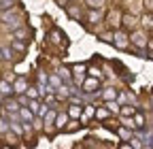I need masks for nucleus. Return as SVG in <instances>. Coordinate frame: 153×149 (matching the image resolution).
<instances>
[{
  "instance_id": "nucleus-24",
  "label": "nucleus",
  "mask_w": 153,
  "mask_h": 149,
  "mask_svg": "<svg viewBox=\"0 0 153 149\" xmlns=\"http://www.w3.org/2000/svg\"><path fill=\"white\" fill-rule=\"evenodd\" d=\"M134 113H136V109H134V107H121V115L123 117H132Z\"/></svg>"
},
{
  "instance_id": "nucleus-33",
  "label": "nucleus",
  "mask_w": 153,
  "mask_h": 149,
  "mask_svg": "<svg viewBox=\"0 0 153 149\" xmlns=\"http://www.w3.org/2000/svg\"><path fill=\"white\" fill-rule=\"evenodd\" d=\"M49 81H51V85H53V87H62V81H60V77H57V74H53Z\"/></svg>"
},
{
  "instance_id": "nucleus-19",
  "label": "nucleus",
  "mask_w": 153,
  "mask_h": 149,
  "mask_svg": "<svg viewBox=\"0 0 153 149\" xmlns=\"http://www.w3.org/2000/svg\"><path fill=\"white\" fill-rule=\"evenodd\" d=\"M108 19H111V22H108L111 26H115V28H117V26H119V19H121V15H119V11H113V13L108 15Z\"/></svg>"
},
{
  "instance_id": "nucleus-5",
  "label": "nucleus",
  "mask_w": 153,
  "mask_h": 149,
  "mask_svg": "<svg viewBox=\"0 0 153 149\" xmlns=\"http://www.w3.org/2000/svg\"><path fill=\"white\" fill-rule=\"evenodd\" d=\"M49 43H53V45H57V47H62V45H66V34H64L62 30H57V28H53V30L49 32Z\"/></svg>"
},
{
  "instance_id": "nucleus-25",
  "label": "nucleus",
  "mask_w": 153,
  "mask_h": 149,
  "mask_svg": "<svg viewBox=\"0 0 153 149\" xmlns=\"http://www.w3.org/2000/svg\"><path fill=\"white\" fill-rule=\"evenodd\" d=\"M13 49H15V51H19V53H24V51H26V45L19 41V39H15V41H13Z\"/></svg>"
},
{
  "instance_id": "nucleus-34",
  "label": "nucleus",
  "mask_w": 153,
  "mask_h": 149,
  "mask_svg": "<svg viewBox=\"0 0 153 149\" xmlns=\"http://www.w3.org/2000/svg\"><path fill=\"white\" fill-rule=\"evenodd\" d=\"M11 130H13V132H15L17 136H19V134H22V132H24V130H22V128H19V124H17V121H15V124H11Z\"/></svg>"
},
{
  "instance_id": "nucleus-20",
  "label": "nucleus",
  "mask_w": 153,
  "mask_h": 149,
  "mask_svg": "<svg viewBox=\"0 0 153 149\" xmlns=\"http://www.w3.org/2000/svg\"><path fill=\"white\" fill-rule=\"evenodd\" d=\"M79 126H81L79 121H76V119H72V117H70V121L66 124V128H64V130H66V132H74V130H79Z\"/></svg>"
},
{
  "instance_id": "nucleus-7",
  "label": "nucleus",
  "mask_w": 153,
  "mask_h": 149,
  "mask_svg": "<svg viewBox=\"0 0 153 149\" xmlns=\"http://www.w3.org/2000/svg\"><path fill=\"white\" fill-rule=\"evenodd\" d=\"M85 70H87V66L85 64H74L72 66V72H74V81L76 83H83L87 77H85Z\"/></svg>"
},
{
  "instance_id": "nucleus-22",
  "label": "nucleus",
  "mask_w": 153,
  "mask_h": 149,
  "mask_svg": "<svg viewBox=\"0 0 153 149\" xmlns=\"http://www.w3.org/2000/svg\"><path fill=\"white\" fill-rule=\"evenodd\" d=\"M17 4V0H0V11H7V9H13Z\"/></svg>"
},
{
  "instance_id": "nucleus-35",
  "label": "nucleus",
  "mask_w": 153,
  "mask_h": 149,
  "mask_svg": "<svg viewBox=\"0 0 153 149\" xmlns=\"http://www.w3.org/2000/svg\"><path fill=\"white\" fill-rule=\"evenodd\" d=\"M30 109L34 111V113H38V111H41V104H38L36 100H30Z\"/></svg>"
},
{
  "instance_id": "nucleus-11",
  "label": "nucleus",
  "mask_w": 153,
  "mask_h": 149,
  "mask_svg": "<svg viewBox=\"0 0 153 149\" xmlns=\"http://www.w3.org/2000/svg\"><path fill=\"white\" fill-rule=\"evenodd\" d=\"M19 117H22V119H26L28 124L34 119V111L32 109H26V107H22V109H19Z\"/></svg>"
},
{
  "instance_id": "nucleus-29",
  "label": "nucleus",
  "mask_w": 153,
  "mask_h": 149,
  "mask_svg": "<svg viewBox=\"0 0 153 149\" xmlns=\"http://www.w3.org/2000/svg\"><path fill=\"white\" fill-rule=\"evenodd\" d=\"M113 36H115V32L111 34V32H104V34H100V41L102 43H113Z\"/></svg>"
},
{
  "instance_id": "nucleus-2",
  "label": "nucleus",
  "mask_w": 153,
  "mask_h": 149,
  "mask_svg": "<svg viewBox=\"0 0 153 149\" xmlns=\"http://www.w3.org/2000/svg\"><path fill=\"white\" fill-rule=\"evenodd\" d=\"M130 43H132V41H130V36H128L126 32H121V30L115 32V36H113V45L117 47V49H121V51H123V49H128V47H130Z\"/></svg>"
},
{
  "instance_id": "nucleus-13",
  "label": "nucleus",
  "mask_w": 153,
  "mask_h": 149,
  "mask_svg": "<svg viewBox=\"0 0 153 149\" xmlns=\"http://www.w3.org/2000/svg\"><path fill=\"white\" fill-rule=\"evenodd\" d=\"M68 119H70V115H68V113H60V115H57V117H55V126H57V128H60V130H62V128H66V124H68Z\"/></svg>"
},
{
  "instance_id": "nucleus-18",
  "label": "nucleus",
  "mask_w": 153,
  "mask_h": 149,
  "mask_svg": "<svg viewBox=\"0 0 153 149\" xmlns=\"http://www.w3.org/2000/svg\"><path fill=\"white\" fill-rule=\"evenodd\" d=\"M11 92H15L7 81H0V94H2V96H11Z\"/></svg>"
},
{
  "instance_id": "nucleus-36",
  "label": "nucleus",
  "mask_w": 153,
  "mask_h": 149,
  "mask_svg": "<svg viewBox=\"0 0 153 149\" xmlns=\"http://www.w3.org/2000/svg\"><path fill=\"white\" fill-rule=\"evenodd\" d=\"M0 132H2V134H4V132H9V124H7L4 119H0Z\"/></svg>"
},
{
  "instance_id": "nucleus-10",
  "label": "nucleus",
  "mask_w": 153,
  "mask_h": 149,
  "mask_svg": "<svg viewBox=\"0 0 153 149\" xmlns=\"http://www.w3.org/2000/svg\"><path fill=\"white\" fill-rule=\"evenodd\" d=\"M87 22H89V24H98V22H102V13L96 11V9H89V13H87Z\"/></svg>"
},
{
  "instance_id": "nucleus-39",
  "label": "nucleus",
  "mask_w": 153,
  "mask_h": 149,
  "mask_svg": "<svg viewBox=\"0 0 153 149\" xmlns=\"http://www.w3.org/2000/svg\"><path fill=\"white\" fill-rule=\"evenodd\" d=\"M17 100H19V104H22V107H24V104H28V98H26V96H24V94H22V96H19V98H17Z\"/></svg>"
},
{
  "instance_id": "nucleus-38",
  "label": "nucleus",
  "mask_w": 153,
  "mask_h": 149,
  "mask_svg": "<svg viewBox=\"0 0 153 149\" xmlns=\"http://www.w3.org/2000/svg\"><path fill=\"white\" fill-rule=\"evenodd\" d=\"M89 74H91V77H98V79H100V70H98V68H89Z\"/></svg>"
},
{
  "instance_id": "nucleus-9",
  "label": "nucleus",
  "mask_w": 153,
  "mask_h": 149,
  "mask_svg": "<svg viewBox=\"0 0 153 149\" xmlns=\"http://www.w3.org/2000/svg\"><path fill=\"white\" fill-rule=\"evenodd\" d=\"M13 89L17 92V94H24V92H28V81H26L24 77L15 79V83H13Z\"/></svg>"
},
{
  "instance_id": "nucleus-30",
  "label": "nucleus",
  "mask_w": 153,
  "mask_h": 149,
  "mask_svg": "<svg viewBox=\"0 0 153 149\" xmlns=\"http://www.w3.org/2000/svg\"><path fill=\"white\" fill-rule=\"evenodd\" d=\"M55 117H57V113H55V111H47L45 121H47V124H53V121H55Z\"/></svg>"
},
{
  "instance_id": "nucleus-4",
  "label": "nucleus",
  "mask_w": 153,
  "mask_h": 149,
  "mask_svg": "<svg viewBox=\"0 0 153 149\" xmlns=\"http://www.w3.org/2000/svg\"><path fill=\"white\" fill-rule=\"evenodd\" d=\"M81 87H83V92H85V94H98L96 89L100 87V79H98V77H91V74H89V77H87V79L81 83Z\"/></svg>"
},
{
  "instance_id": "nucleus-41",
  "label": "nucleus",
  "mask_w": 153,
  "mask_h": 149,
  "mask_svg": "<svg viewBox=\"0 0 153 149\" xmlns=\"http://www.w3.org/2000/svg\"><path fill=\"white\" fill-rule=\"evenodd\" d=\"M149 51H153V41H149Z\"/></svg>"
},
{
  "instance_id": "nucleus-37",
  "label": "nucleus",
  "mask_w": 153,
  "mask_h": 149,
  "mask_svg": "<svg viewBox=\"0 0 153 149\" xmlns=\"http://www.w3.org/2000/svg\"><path fill=\"white\" fill-rule=\"evenodd\" d=\"M145 147H153V134H149L147 139H145V143H143Z\"/></svg>"
},
{
  "instance_id": "nucleus-23",
  "label": "nucleus",
  "mask_w": 153,
  "mask_h": 149,
  "mask_svg": "<svg viewBox=\"0 0 153 149\" xmlns=\"http://www.w3.org/2000/svg\"><path fill=\"white\" fill-rule=\"evenodd\" d=\"M143 26H145L147 30H153V15H145V17H143Z\"/></svg>"
},
{
  "instance_id": "nucleus-12",
  "label": "nucleus",
  "mask_w": 153,
  "mask_h": 149,
  "mask_svg": "<svg viewBox=\"0 0 153 149\" xmlns=\"http://www.w3.org/2000/svg\"><path fill=\"white\" fill-rule=\"evenodd\" d=\"M28 30L26 28H22V26H19L17 30H13V39H19V41H28Z\"/></svg>"
},
{
  "instance_id": "nucleus-3",
  "label": "nucleus",
  "mask_w": 153,
  "mask_h": 149,
  "mask_svg": "<svg viewBox=\"0 0 153 149\" xmlns=\"http://www.w3.org/2000/svg\"><path fill=\"white\" fill-rule=\"evenodd\" d=\"M130 41H132V45H134V47H138V49H145V47H149V39H147V34H145V32H140V30L132 32Z\"/></svg>"
},
{
  "instance_id": "nucleus-6",
  "label": "nucleus",
  "mask_w": 153,
  "mask_h": 149,
  "mask_svg": "<svg viewBox=\"0 0 153 149\" xmlns=\"http://www.w3.org/2000/svg\"><path fill=\"white\" fill-rule=\"evenodd\" d=\"M66 13H68V17H70V19H74V22L83 19V11H81V7H79V4H74V2L66 4Z\"/></svg>"
},
{
  "instance_id": "nucleus-15",
  "label": "nucleus",
  "mask_w": 153,
  "mask_h": 149,
  "mask_svg": "<svg viewBox=\"0 0 153 149\" xmlns=\"http://www.w3.org/2000/svg\"><path fill=\"white\" fill-rule=\"evenodd\" d=\"M108 107H100V109H96V117H98V119H102V121H106L108 119Z\"/></svg>"
},
{
  "instance_id": "nucleus-27",
  "label": "nucleus",
  "mask_w": 153,
  "mask_h": 149,
  "mask_svg": "<svg viewBox=\"0 0 153 149\" xmlns=\"http://www.w3.org/2000/svg\"><path fill=\"white\" fill-rule=\"evenodd\" d=\"M104 4V0H87V7L89 9H100Z\"/></svg>"
},
{
  "instance_id": "nucleus-42",
  "label": "nucleus",
  "mask_w": 153,
  "mask_h": 149,
  "mask_svg": "<svg viewBox=\"0 0 153 149\" xmlns=\"http://www.w3.org/2000/svg\"><path fill=\"white\" fill-rule=\"evenodd\" d=\"M149 58H151V60H153V51H149Z\"/></svg>"
},
{
  "instance_id": "nucleus-31",
  "label": "nucleus",
  "mask_w": 153,
  "mask_h": 149,
  "mask_svg": "<svg viewBox=\"0 0 153 149\" xmlns=\"http://www.w3.org/2000/svg\"><path fill=\"white\" fill-rule=\"evenodd\" d=\"M134 121H136V128H143L145 126V117L140 113H134Z\"/></svg>"
},
{
  "instance_id": "nucleus-28",
  "label": "nucleus",
  "mask_w": 153,
  "mask_h": 149,
  "mask_svg": "<svg viewBox=\"0 0 153 149\" xmlns=\"http://www.w3.org/2000/svg\"><path fill=\"white\" fill-rule=\"evenodd\" d=\"M0 55H2L4 60H11V58H13V51H11L9 47H2V49H0Z\"/></svg>"
},
{
  "instance_id": "nucleus-8",
  "label": "nucleus",
  "mask_w": 153,
  "mask_h": 149,
  "mask_svg": "<svg viewBox=\"0 0 153 149\" xmlns=\"http://www.w3.org/2000/svg\"><path fill=\"white\" fill-rule=\"evenodd\" d=\"M68 115L72 117V119H79L81 115H83V104L79 102V104H70L68 107Z\"/></svg>"
},
{
  "instance_id": "nucleus-16",
  "label": "nucleus",
  "mask_w": 153,
  "mask_h": 149,
  "mask_svg": "<svg viewBox=\"0 0 153 149\" xmlns=\"http://www.w3.org/2000/svg\"><path fill=\"white\" fill-rule=\"evenodd\" d=\"M117 134H119L123 141H128V139L132 136V132H130V130L126 128V124H123V126H117Z\"/></svg>"
},
{
  "instance_id": "nucleus-17",
  "label": "nucleus",
  "mask_w": 153,
  "mask_h": 149,
  "mask_svg": "<svg viewBox=\"0 0 153 149\" xmlns=\"http://www.w3.org/2000/svg\"><path fill=\"white\" fill-rule=\"evenodd\" d=\"M121 22H123V26L134 28V26H136V17H134V15H123V17H121Z\"/></svg>"
},
{
  "instance_id": "nucleus-14",
  "label": "nucleus",
  "mask_w": 153,
  "mask_h": 149,
  "mask_svg": "<svg viewBox=\"0 0 153 149\" xmlns=\"http://www.w3.org/2000/svg\"><path fill=\"white\" fill-rule=\"evenodd\" d=\"M100 96H102L104 100H115V98H117V89H113V87L102 89V92H100Z\"/></svg>"
},
{
  "instance_id": "nucleus-26",
  "label": "nucleus",
  "mask_w": 153,
  "mask_h": 149,
  "mask_svg": "<svg viewBox=\"0 0 153 149\" xmlns=\"http://www.w3.org/2000/svg\"><path fill=\"white\" fill-rule=\"evenodd\" d=\"M70 72H72V68L68 70L66 66H62V68H60V77H62L64 81H70Z\"/></svg>"
},
{
  "instance_id": "nucleus-40",
  "label": "nucleus",
  "mask_w": 153,
  "mask_h": 149,
  "mask_svg": "<svg viewBox=\"0 0 153 149\" xmlns=\"http://www.w3.org/2000/svg\"><path fill=\"white\" fill-rule=\"evenodd\" d=\"M28 94L34 98V96H36V87H28Z\"/></svg>"
},
{
  "instance_id": "nucleus-32",
  "label": "nucleus",
  "mask_w": 153,
  "mask_h": 149,
  "mask_svg": "<svg viewBox=\"0 0 153 149\" xmlns=\"http://www.w3.org/2000/svg\"><path fill=\"white\" fill-rule=\"evenodd\" d=\"M91 115H96V109H94V107H87V109L83 111V115H81V117L87 119V117H91Z\"/></svg>"
},
{
  "instance_id": "nucleus-21",
  "label": "nucleus",
  "mask_w": 153,
  "mask_h": 149,
  "mask_svg": "<svg viewBox=\"0 0 153 149\" xmlns=\"http://www.w3.org/2000/svg\"><path fill=\"white\" fill-rule=\"evenodd\" d=\"M4 107L7 111H19L22 107H19V100H4Z\"/></svg>"
},
{
  "instance_id": "nucleus-1",
  "label": "nucleus",
  "mask_w": 153,
  "mask_h": 149,
  "mask_svg": "<svg viewBox=\"0 0 153 149\" xmlns=\"http://www.w3.org/2000/svg\"><path fill=\"white\" fill-rule=\"evenodd\" d=\"M0 22H2L7 28L11 30H17L24 22V13L19 11V7L15 4L13 9H7V11H0Z\"/></svg>"
}]
</instances>
